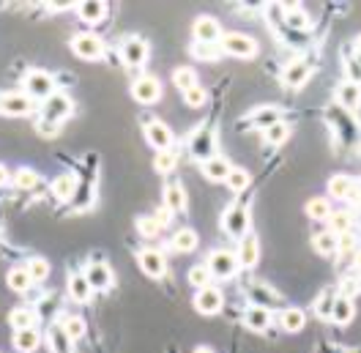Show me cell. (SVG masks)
Masks as SVG:
<instances>
[{"mask_svg": "<svg viewBox=\"0 0 361 353\" xmlns=\"http://www.w3.org/2000/svg\"><path fill=\"white\" fill-rule=\"evenodd\" d=\"M72 113H74V101L63 93V90H55L49 99L42 101V118L49 121V124H63L66 118H72Z\"/></svg>", "mask_w": 361, "mask_h": 353, "instance_id": "cell-1", "label": "cell"}, {"mask_svg": "<svg viewBox=\"0 0 361 353\" xmlns=\"http://www.w3.org/2000/svg\"><path fill=\"white\" fill-rule=\"evenodd\" d=\"M222 227L227 236H233L238 241L244 236H249V203H238V206L227 208V214L222 217Z\"/></svg>", "mask_w": 361, "mask_h": 353, "instance_id": "cell-2", "label": "cell"}, {"mask_svg": "<svg viewBox=\"0 0 361 353\" xmlns=\"http://www.w3.org/2000/svg\"><path fill=\"white\" fill-rule=\"evenodd\" d=\"M33 113V99L22 90H11V93H0V115L8 118H22Z\"/></svg>", "mask_w": 361, "mask_h": 353, "instance_id": "cell-3", "label": "cell"}, {"mask_svg": "<svg viewBox=\"0 0 361 353\" xmlns=\"http://www.w3.org/2000/svg\"><path fill=\"white\" fill-rule=\"evenodd\" d=\"M219 49L233 55V58H255L258 55V42L246 33H222Z\"/></svg>", "mask_w": 361, "mask_h": 353, "instance_id": "cell-4", "label": "cell"}, {"mask_svg": "<svg viewBox=\"0 0 361 353\" xmlns=\"http://www.w3.org/2000/svg\"><path fill=\"white\" fill-rule=\"evenodd\" d=\"M72 52L77 55V58H83V60H99V58H104V52H107V47L104 42L96 36V33H77L74 39H72Z\"/></svg>", "mask_w": 361, "mask_h": 353, "instance_id": "cell-5", "label": "cell"}, {"mask_svg": "<svg viewBox=\"0 0 361 353\" xmlns=\"http://www.w3.org/2000/svg\"><path fill=\"white\" fill-rule=\"evenodd\" d=\"M208 271L217 277V279H230V277H235V271L241 268L238 265V258L230 252V249H214L211 255H208Z\"/></svg>", "mask_w": 361, "mask_h": 353, "instance_id": "cell-6", "label": "cell"}, {"mask_svg": "<svg viewBox=\"0 0 361 353\" xmlns=\"http://www.w3.org/2000/svg\"><path fill=\"white\" fill-rule=\"evenodd\" d=\"M25 90H28V96L31 99H49L52 93H55V80H52V74H47L42 69H31L28 74H25Z\"/></svg>", "mask_w": 361, "mask_h": 353, "instance_id": "cell-7", "label": "cell"}, {"mask_svg": "<svg viewBox=\"0 0 361 353\" xmlns=\"http://www.w3.org/2000/svg\"><path fill=\"white\" fill-rule=\"evenodd\" d=\"M121 60L126 69H140L148 60V42L140 36H129L121 44Z\"/></svg>", "mask_w": 361, "mask_h": 353, "instance_id": "cell-8", "label": "cell"}, {"mask_svg": "<svg viewBox=\"0 0 361 353\" xmlns=\"http://www.w3.org/2000/svg\"><path fill=\"white\" fill-rule=\"evenodd\" d=\"M189 154H192L194 159H200V162L217 156V134L211 132V129L194 132L192 134V140H189Z\"/></svg>", "mask_w": 361, "mask_h": 353, "instance_id": "cell-9", "label": "cell"}, {"mask_svg": "<svg viewBox=\"0 0 361 353\" xmlns=\"http://www.w3.org/2000/svg\"><path fill=\"white\" fill-rule=\"evenodd\" d=\"M132 96L140 104H156L162 99V83L151 74H142L132 83Z\"/></svg>", "mask_w": 361, "mask_h": 353, "instance_id": "cell-10", "label": "cell"}, {"mask_svg": "<svg viewBox=\"0 0 361 353\" xmlns=\"http://www.w3.org/2000/svg\"><path fill=\"white\" fill-rule=\"evenodd\" d=\"M222 304H225V296H222V290L214 288V285L197 290V296H194V309H197L200 315H217V312L222 309Z\"/></svg>", "mask_w": 361, "mask_h": 353, "instance_id": "cell-11", "label": "cell"}, {"mask_svg": "<svg viewBox=\"0 0 361 353\" xmlns=\"http://www.w3.org/2000/svg\"><path fill=\"white\" fill-rule=\"evenodd\" d=\"M194 42L197 44H219L222 42V28L214 17H197L194 19Z\"/></svg>", "mask_w": 361, "mask_h": 353, "instance_id": "cell-12", "label": "cell"}, {"mask_svg": "<svg viewBox=\"0 0 361 353\" xmlns=\"http://www.w3.org/2000/svg\"><path fill=\"white\" fill-rule=\"evenodd\" d=\"M310 74H312V63L304 60V58H299V60H290V63L285 66L282 80H285L287 88H301V85H307Z\"/></svg>", "mask_w": 361, "mask_h": 353, "instance_id": "cell-13", "label": "cell"}, {"mask_svg": "<svg viewBox=\"0 0 361 353\" xmlns=\"http://www.w3.org/2000/svg\"><path fill=\"white\" fill-rule=\"evenodd\" d=\"M137 263H140V268H142L148 277H153V279H159V277L167 274V261H165V255H162L159 249H140Z\"/></svg>", "mask_w": 361, "mask_h": 353, "instance_id": "cell-14", "label": "cell"}, {"mask_svg": "<svg viewBox=\"0 0 361 353\" xmlns=\"http://www.w3.org/2000/svg\"><path fill=\"white\" fill-rule=\"evenodd\" d=\"M145 137H148V142H151L156 151H167V148H173V142H176L170 126L162 124V121H148V124H145Z\"/></svg>", "mask_w": 361, "mask_h": 353, "instance_id": "cell-15", "label": "cell"}, {"mask_svg": "<svg viewBox=\"0 0 361 353\" xmlns=\"http://www.w3.org/2000/svg\"><path fill=\"white\" fill-rule=\"evenodd\" d=\"M238 265L241 268H252V265L260 261V244H258V236L255 233H249V236H244L241 241H238Z\"/></svg>", "mask_w": 361, "mask_h": 353, "instance_id": "cell-16", "label": "cell"}, {"mask_svg": "<svg viewBox=\"0 0 361 353\" xmlns=\"http://www.w3.org/2000/svg\"><path fill=\"white\" fill-rule=\"evenodd\" d=\"M69 296L77 304H88L93 299V288L85 279V271H69Z\"/></svg>", "mask_w": 361, "mask_h": 353, "instance_id": "cell-17", "label": "cell"}, {"mask_svg": "<svg viewBox=\"0 0 361 353\" xmlns=\"http://www.w3.org/2000/svg\"><path fill=\"white\" fill-rule=\"evenodd\" d=\"M230 170H233V165H230L227 156H211V159L203 162V176L208 181H214V183H225Z\"/></svg>", "mask_w": 361, "mask_h": 353, "instance_id": "cell-18", "label": "cell"}, {"mask_svg": "<svg viewBox=\"0 0 361 353\" xmlns=\"http://www.w3.org/2000/svg\"><path fill=\"white\" fill-rule=\"evenodd\" d=\"M85 279H88L90 288H93V293H96V290H107V288L112 285V271H110L107 263H88Z\"/></svg>", "mask_w": 361, "mask_h": 353, "instance_id": "cell-19", "label": "cell"}, {"mask_svg": "<svg viewBox=\"0 0 361 353\" xmlns=\"http://www.w3.org/2000/svg\"><path fill=\"white\" fill-rule=\"evenodd\" d=\"M8 323H11L14 331L36 329V323H39V312H36V307H17V309H11Z\"/></svg>", "mask_w": 361, "mask_h": 353, "instance_id": "cell-20", "label": "cell"}, {"mask_svg": "<svg viewBox=\"0 0 361 353\" xmlns=\"http://www.w3.org/2000/svg\"><path fill=\"white\" fill-rule=\"evenodd\" d=\"M47 348H49V353H72V337L63 331L60 323L49 326V331H47Z\"/></svg>", "mask_w": 361, "mask_h": 353, "instance_id": "cell-21", "label": "cell"}, {"mask_svg": "<svg viewBox=\"0 0 361 353\" xmlns=\"http://www.w3.org/2000/svg\"><path fill=\"white\" fill-rule=\"evenodd\" d=\"M77 14H80L83 22L99 25V22L107 17V3H101V0H85V3L77 6Z\"/></svg>", "mask_w": 361, "mask_h": 353, "instance_id": "cell-22", "label": "cell"}, {"mask_svg": "<svg viewBox=\"0 0 361 353\" xmlns=\"http://www.w3.org/2000/svg\"><path fill=\"white\" fill-rule=\"evenodd\" d=\"M244 323L252 329V331H266L271 326V309L263 304H255L244 312Z\"/></svg>", "mask_w": 361, "mask_h": 353, "instance_id": "cell-23", "label": "cell"}, {"mask_svg": "<svg viewBox=\"0 0 361 353\" xmlns=\"http://www.w3.org/2000/svg\"><path fill=\"white\" fill-rule=\"evenodd\" d=\"M279 121H282V110H279V107H263V110H255V113L249 115V124H252L255 129H260V132H266L269 126L279 124Z\"/></svg>", "mask_w": 361, "mask_h": 353, "instance_id": "cell-24", "label": "cell"}, {"mask_svg": "<svg viewBox=\"0 0 361 353\" xmlns=\"http://www.w3.org/2000/svg\"><path fill=\"white\" fill-rule=\"evenodd\" d=\"M39 345H42V331H39V329L14 331V348L19 353H33Z\"/></svg>", "mask_w": 361, "mask_h": 353, "instance_id": "cell-25", "label": "cell"}, {"mask_svg": "<svg viewBox=\"0 0 361 353\" xmlns=\"http://www.w3.org/2000/svg\"><path fill=\"white\" fill-rule=\"evenodd\" d=\"M353 315H356V307H353V302H351L348 296H337V299H334L331 320H334L337 326H348V323L353 320Z\"/></svg>", "mask_w": 361, "mask_h": 353, "instance_id": "cell-26", "label": "cell"}, {"mask_svg": "<svg viewBox=\"0 0 361 353\" xmlns=\"http://www.w3.org/2000/svg\"><path fill=\"white\" fill-rule=\"evenodd\" d=\"M173 214H180V211H186V192H183V186L180 183H167L165 186V200H162Z\"/></svg>", "mask_w": 361, "mask_h": 353, "instance_id": "cell-27", "label": "cell"}, {"mask_svg": "<svg viewBox=\"0 0 361 353\" xmlns=\"http://www.w3.org/2000/svg\"><path fill=\"white\" fill-rule=\"evenodd\" d=\"M337 101H339L345 110H359L361 107V85L342 83V85L337 88Z\"/></svg>", "mask_w": 361, "mask_h": 353, "instance_id": "cell-28", "label": "cell"}, {"mask_svg": "<svg viewBox=\"0 0 361 353\" xmlns=\"http://www.w3.org/2000/svg\"><path fill=\"white\" fill-rule=\"evenodd\" d=\"M282 8H285V25L287 28H293V31H307L310 28V14L304 8L290 6V3H285Z\"/></svg>", "mask_w": 361, "mask_h": 353, "instance_id": "cell-29", "label": "cell"}, {"mask_svg": "<svg viewBox=\"0 0 361 353\" xmlns=\"http://www.w3.org/2000/svg\"><path fill=\"white\" fill-rule=\"evenodd\" d=\"M6 282H8V288H11V290H17V293H25V290L33 285L31 274L25 271V265H14V268H8Z\"/></svg>", "mask_w": 361, "mask_h": 353, "instance_id": "cell-30", "label": "cell"}, {"mask_svg": "<svg viewBox=\"0 0 361 353\" xmlns=\"http://www.w3.org/2000/svg\"><path fill=\"white\" fill-rule=\"evenodd\" d=\"M282 329L285 331H290V334H296V331H301L304 329V323H307V315H304V309L299 307H287L282 309Z\"/></svg>", "mask_w": 361, "mask_h": 353, "instance_id": "cell-31", "label": "cell"}, {"mask_svg": "<svg viewBox=\"0 0 361 353\" xmlns=\"http://www.w3.org/2000/svg\"><path fill=\"white\" fill-rule=\"evenodd\" d=\"M197 244H200V238H197V233L192 227H180L173 236V249H178V252H194Z\"/></svg>", "mask_w": 361, "mask_h": 353, "instance_id": "cell-32", "label": "cell"}, {"mask_svg": "<svg viewBox=\"0 0 361 353\" xmlns=\"http://www.w3.org/2000/svg\"><path fill=\"white\" fill-rule=\"evenodd\" d=\"M77 192V178L74 176H58L52 181V195L55 200H72Z\"/></svg>", "mask_w": 361, "mask_h": 353, "instance_id": "cell-33", "label": "cell"}, {"mask_svg": "<svg viewBox=\"0 0 361 353\" xmlns=\"http://www.w3.org/2000/svg\"><path fill=\"white\" fill-rule=\"evenodd\" d=\"M176 165H178V154H176L173 148H167V151H156L153 167H156V173H159V176L173 173V170H176Z\"/></svg>", "mask_w": 361, "mask_h": 353, "instance_id": "cell-34", "label": "cell"}, {"mask_svg": "<svg viewBox=\"0 0 361 353\" xmlns=\"http://www.w3.org/2000/svg\"><path fill=\"white\" fill-rule=\"evenodd\" d=\"M328 230H331L334 236L351 233V230H353V214H348V211H334V214L328 217Z\"/></svg>", "mask_w": 361, "mask_h": 353, "instance_id": "cell-35", "label": "cell"}, {"mask_svg": "<svg viewBox=\"0 0 361 353\" xmlns=\"http://www.w3.org/2000/svg\"><path fill=\"white\" fill-rule=\"evenodd\" d=\"M186 279H189V285H194L197 290H203V288H208V285H211L214 274L208 271V265L205 263H197V265H192V268H189Z\"/></svg>", "mask_w": 361, "mask_h": 353, "instance_id": "cell-36", "label": "cell"}, {"mask_svg": "<svg viewBox=\"0 0 361 353\" xmlns=\"http://www.w3.org/2000/svg\"><path fill=\"white\" fill-rule=\"evenodd\" d=\"M334 211H331V203L326 200V197H312L310 203H307V217L315 222H326L331 217Z\"/></svg>", "mask_w": 361, "mask_h": 353, "instance_id": "cell-37", "label": "cell"}, {"mask_svg": "<svg viewBox=\"0 0 361 353\" xmlns=\"http://www.w3.org/2000/svg\"><path fill=\"white\" fill-rule=\"evenodd\" d=\"M60 326H63V331L72 337V343H77V340L85 337V331H88V326H85V320H83L80 315H66Z\"/></svg>", "mask_w": 361, "mask_h": 353, "instance_id": "cell-38", "label": "cell"}, {"mask_svg": "<svg viewBox=\"0 0 361 353\" xmlns=\"http://www.w3.org/2000/svg\"><path fill=\"white\" fill-rule=\"evenodd\" d=\"M225 183H227V189H230V192H235V195H238V192L249 189V183H252V176H249V173H246L244 167H233Z\"/></svg>", "mask_w": 361, "mask_h": 353, "instance_id": "cell-39", "label": "cell"}, {"mask_svg": "<svg viewBox=\"0 0 361 353\" xmlns=\"http://www.w3.org/2000/svg\"><path fill=\"white\" fill-rule=\"evenodd\" d=\"M351 186H353V178L351 176H334L328 181V195L337 197V200H345L348 192H351Z\"/></svg>", "mask_w": 361, "mask_h": 353, "instance_id": "cell-40", "label": "cell"}, {"mask_svg": "<svg viewBox=\"0 0 361 353\" xmlns=\"http://www.w3.org/2000/svg\"><path fill=\"white\" fill-rule=\"evenodd\" d=\"M173 83H176V88H180L183 93L189 88H194L197 85V72L194 69H189V66H180L173 72Z\"/></svg>", "mask_w": 361, "mask_h": 353, "instance_id": "cell-41", "label": "cell"}, {"mask_svg": "<svg viewBox=\"0 0 361 353\" xmlns=\"http://www.w3.org/2000/svg\"><path fill=\"white\" fill-rule=\"evenodd\" d=\"M11 183L17 189H36L39 186V173L36 170H28V167H19L14 176H11Z\"/></svg>", "mask_w": 361, "mask_h": 353, "instance_id": "cell-42", "label": "cell"}, {"mask_svg": "<svg viewBox=\"0 0 361 353\" xmlns=\"http://www.w3.org/2000/svg\"><path fill=\"white\" fill-rule=\"evenodd\" d=\"M312 244H315V249L320 255H334V252H337V236H334L331 230L317 233L315 238H312Z\"/></svg>", "mask_w": 361, "mask_h": 353, "instance_id": "cell-43", "label": "cell"}, {"mask_svg": "<svg viewBox=\"0 0 361 353\" xmlns=\"http://www.w3.org/2000/svg\"><path fill=\"white\" fill-rule=\"evenodd\" d=\"M334 299H337V296H334V290H331V288H326V290H323V293H320V296L315 299V312L320 315V318H323V320H331Z\"/></svg>", "mask_w": 361, "mask_h": 353, "instance_id": "cell-44", "label": "cell"}, {"mask_svg": "<svg viewBox=\"0 0 361 353\" xmlns=\"http://www.w3.org/2000/svg\"><path fill=\"white\" fill-rule=\"evenodd\" d=\"M25 271L31 274L33 282H44L47 277H49V263H47L44 258H31V261L25 263Z\"/></svg>", "mask_w": 361, "mask_h": 353, "instance_id": "cell-45", "label": "cell"}, {"mask_svg": "<svg viewBox=\"0 0 361 353\" xmlns=\"http://www.w3.org/2000/svg\"><path fill=\"white\" fill-rule=\"evenodd\" d=\"M263 137H266V142H269V145H282V142L290 137V126H287L285 121H279V124L269 126V129L263 132Z\"/></svg>", "mask_w": 361, "mask_h": 353, "instance_id": "cell-46", "label": "cell"}, {"mask_svg": "<svg viewBox=\"0 0 361 353\" xmlns=\"http://www.w3.org/2000/svg\"><path fill=\"white\" fill-rule=\"evenodd\" d=\"M192 55L197 58V60H219V55H222V49L219 44H192Z\"/></svg>", "mask_w": 361, "mask_h": 353, "instance_id": "cell-47", "label": "cell"}, {"mask_svg": "<svg viewBox=\"0 0 361 353\" xmlns=\"http://www.w3.org/2000/svg\"><path fill=\"white\" fill-rule=\"evenodd\" d=\"M137 230H140V236H145V238H153V236H159V222L153 220V217H140L137 220Z\"/></svg>", "mask_w": 361, "mask_h": 353, "instance_id": "cell-48", "label": "cell"}, {"mask_svg": "<svg viewBox=\"0 0 361 353\" xmlns=\"http://www.w3.org/2000/svg\"><path fill=\"white\" fill-rule=\"evenodd\" d=\"M36 312H39V318H44V320H49L55 312H58V296L55 293H49V296H44L42 302H39V307H36Z\"/></svg>", "mask_w": 361, "mask_h": 353, "instance_id": "cell-49", "label": "cell"}, {"mask_svg": "<svg viewBox=\"0 0 361 353\" xmlns=\"http://www.w3.org/2000/svg\"><path fill=\"white\" fill-rule=\"evenodd\" d=\"M205 99H208V96H205V90L200 88V85H194V88H189L183 93V101H186L189 107H203Z\"/></svg>", "mask_w": 361, "mask_h": 353, "instance_id": "cell-50", "label": "cell"}, {"mask_svg": "<svg viewBox=\"0 0 361 353\" xmlns=\"http://www.w3.org/2000/svg\"><path fill=\"white\" fill-rule=\"evenodd\" d=\"M58 124H49V121H44V118H39L36 121V132L42 134V137H58Z\"/></svg>", "mask_w": 361, "mask_h": 353, "instance_id": "cell-51", "label": "cell"}, {"mask_svg": "<svg viewBox=\"0 0 361 353\" xmlns=\"http://www.w3.org/2000/svg\"><path fill=\"white\" fill-rule=\"evenodd\" d=\"M153 220L159 222V227H167V224H170V220H173V211H170V208H167V206L162 203V206L156 208V214H153Z\"/></svg>", "mask_w": 361, "mask_h": 353, "instance_id": "cell-52", "label": "cell"}, {"mask_svg": "<svg viewBox=\"0 0 361 353\" xmlns=\"http://www.w3.org/2000/svg\"><path fill=\"white\" fill-rule=\"evenodd\" d=\"M348 83H353V85H361V63L356 60H348Z\"/></svg>", "mask_w": 361, "mask_h": 353, "instance_id": "cell-53", "label": "cell"}, {"mask_svg": "<svg viewBox=\"0 0 361 353\" xmlns=\"http://www.w3.org/2000/svg\"><path fill=\"white\" fill-rule=\"evenodd\" d=\"M348 249H353V233L337 236V252H348Z\"/></svg>", "mask_w": 361, "mask_h": 353, "instance_id": "cell-54", "label": "cell"}, {"mask_svg": "<svg viewBox=\"0 0 361 353\" xmlns=\"http://www.w3.org/2000/svg\"><path fill=\"white\" fill-rule=\"evenodd\" d=\"M345 200H348V203H361V181L353 178V186H351V192H348Z\"/></svg>", "mask_w": 361, "mask_h": 353, "instance_id": "cell-55", "label": "cell"}, {"mask_svg": "<svg viewBox=\"0 0 361 353\" xmlns=\"http://www.w3.org/2000/svg\"><path fill=\"white\" fill-rule=\"evenodd\" d=\"M63 8H72L69 0H58V3H49V11H63Z\"/></svg>", "mask_w": 361, "mask_h": 353, "instance_id": "cell-56", "label": "cell"}, {"mask_svg": "<svg viewBox=\"0 0 361 353\" xmlns=\"http://www.w3.org/2000/svg\"><path fill=\"white\" fill-rule=\"evenodd\" d=\"M8 181H11V173L6 170V165H0V186H6Z\"/></svg>", "mask_w": 361, "mask_h": 353, "instance_id": "cell-57", "label": "cell"}, {"mask_svg": "<svg viewBox=\"0 0 361 353\" xmlns=\"http://www.w3.org/2000/svg\"><path fill=\"white\" fill-rule=\"evenodd\" d=\"M353 265H356V271H361V249L356 252V258H353Z\"/></svg>", "mask_w": 361, "mask_h": 353, "instance_id": "cell-58", "label": "cell"}, {"mask_svg": "<svg viewBox=\"0 0 361 353\" xmlns=\"http://www.w3.org/2000/svg\"><path fill=\"white\" fill-rule=\"evenodd\" d=\"M194 353H214V351H211V348H203V345H200V348H194Z\"/></svg>", "mask_w": 361, "mask_h": 353, "instance_id": "cell-59", "label": "cell"}, {"mask_svg": "<svg viewBox=\"0 0 361 353\" xmlns=\"http://www.w3.org/2000/svg\"><path fill=\"white\" fill-rule=\"evenodd\" d=\"M356 52H361V36L356 39Z\"/></svg>", "mask_w": 361, "mask_h": 353, "instance_id": "cell-60", "label": "cell"}]
</instances>
